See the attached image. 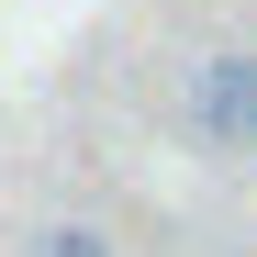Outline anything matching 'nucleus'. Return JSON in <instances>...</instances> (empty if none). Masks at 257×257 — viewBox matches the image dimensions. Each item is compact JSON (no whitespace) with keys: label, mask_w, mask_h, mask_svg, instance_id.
Segmentation results:
<instances>
[{"label":"nucleus","mask_w":257,"mask_h":257,"mask_svg":"<svg viewBox=\"0 0 257 257\" xmlns=\"http://www.w3.org/2000/svg\"><path fill=\"white\" fill-rule=\"evenodd\" d=\"M190 135L212 157H257V56H201L190 67Z\"/></svg>","instance_id":"nucleus-1"},{"label":"nucleus","mask_w":257,"mask_h":257,"mask_svg":"<svg viewBox=\"0 0 257 257\" xmlns=\"http://www.w3.org/2000/svg\"><path fill=\"white\" fill-rule=\"evenodd\" d=\"M45 257H112V235H101V224H56V235H45Z\"/></svg>","instance_id":"nucleus-2"}]
</instances>
